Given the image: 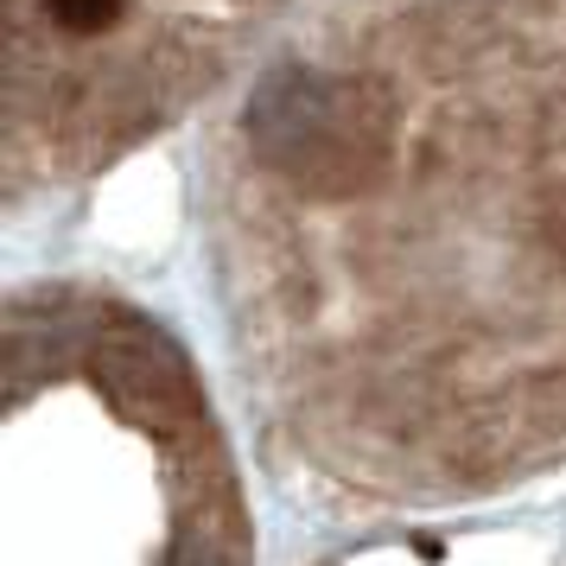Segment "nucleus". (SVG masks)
Wrapping results in <instances>:
<instances>
[{
    "label": "nucleus",
    "mask_w": 566,
    "mask_h": 566,
    "mask_svg": "<svg viewBox=\"0 0 566 566\" xmlns=\"http://www.w3.org/2000/svg\"><path fill=\"white\" fill-rule=\"evenodd\" d=\"M242 134L281 185L306 198H357L388 166V103L318 64H274L242 108Z\"/></svg>",
    "instance_id": "obj_1"
},
{
    "label": "nucleus",
    "mask_w": 566,
    "mask_h": 566,
    "mask_svg": "<svg viewBox=\"0 0 566 566\" xmlns=\"http://www.w3.org/2000/svg\"><path fill=\"white\" fill-rule=\"evenodd\" d=\"M96 382L115 395V408L147 420V427H172L185 413H198V395H191V369L185 357L154 332V325H122L96 350Z\"/></svg>",
    "instance_id": "obj_2"
},
{
    "label": "nucleus",
    "mask_w": 566,
    "mask_h": 566,
    "mask_svg": "<svg viewBox=\"0 0 566 566\" xmlns=\"http://www.w3.org/2000/svg\"><path fill=\"white\" fill-rule=\"evenodd\" d=\"M122 7H128V0H45V13H52L57 27L83 32V39H90V32H108L122 20Z\"/></svg>",
    "instance_id": "obj_3"
}]
</instances>
